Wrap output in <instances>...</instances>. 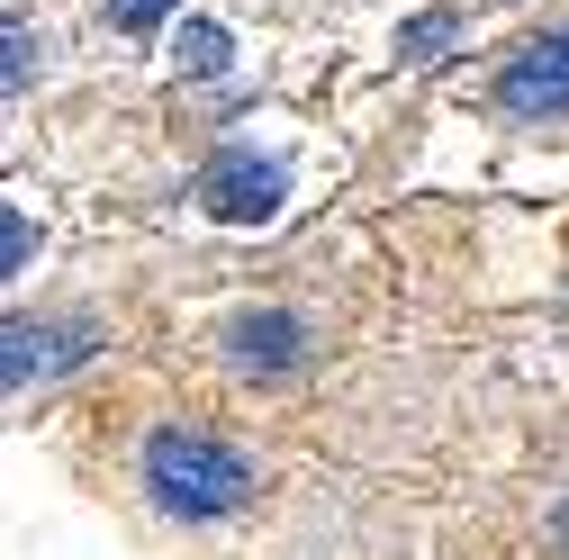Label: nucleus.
<instances>
[{
    "mask_svg": "<svg viewBox=\"0 0 569 560\" xmlns=\"http://www.w3.org/2000/svg\"><path fill=\"white\" fill-rule=\"evenodd\" d=\"M172 63H181L190 82H218L227 63H236V37H227L218 19H190V28H181V46H172Z\"/></svg>",
    "mask_w": 569,
    "mask_h": 560,
    "instance_id": "423d86ee",
    "label": "nucleus"
},
{
    "mask_svg": "<svg viewBox=\"0 0 569 560\" xmlns=\"http://www.w3.org/2000/svg\"><path fill=\"white\" fill-rule=\"evenodd\" d=\"M172 10H181V0H109V19H118L127 37H146V28H163Z\"/></svg>",
    "mask_w": 569,
    "mask_h": 560,
    "instance_id": "9d476101",
    "label": "nucleus"
},
{
    "mask_svg": "<svg viewBox=\"0 0 569 560\" xmlns=\"http://www.w3.org/2000/svg\"><path fill=\"white\" fill-rule=\"evenodd\" d=\"M190 199H199L218 227H271V218H280V199H290V172L262 163V154H244V146H227V154H208V163H199Z\"/></svg>",
    "mask_w": 569,
    "mask_h": 560,
    "instance_id": "20e7f679",
    "label": "nucleus"
},
{
    "mask_svg": "<svg viewBox=\"0 0 569 560\" xmlns=\"http://www.w3.org/2000/svg\"><path fill=\"white\" fill-rule=\"evenodd\" d=\"M208 353L236 389H290L308 362H317V317L299 308H236L218 334H208Z\"/></svg>",
    "mask_w": 569,
    "mask_h": 560,
    "instance_id": "7ed1b4c3",
    "label": "nucleus"
},
{
    "mask_svg": "<svg viewBox=\"0 0 569 560\" xmlns=\"http://www.w3.org/2000/svg\"><path fill=\"white\" fill-rule=\"evenodd\" d=\"M37 262V218H28V208H10V199H0V290H10V280Z\"/></svg>",
    "mask_w": 569,
    "mask_h": 560,
    "instance_id": "6e6552de",
    "label": "nucleus"
},
{
    "mask_svg": "<svg viewBox=\"0 0 569 560\" xmlns=\"http://www.w3.org/2000/svg\"><path fill=\"white\" fill-rule=\"evenodd\" d=\"M497 109H507L516 127H551L569 118V28L533 37L507 54V73H497Z\"/></svg>",
    "mask_w": 569,
    "mask_h": 560,
    "instance_id": "39448f33",
    "label": "nucleus"
},
{
    "mask_svg": "<svg viewBox=\"0 0 569 560\" xmlns=\"http://www.w3.org/2000/svg\"><path fill=\"white\" fill-rule=\"evenodd\" d=\"M100 498H118L127 524L163 542L172 560H253L271 533V507H280V470L253 434L218 426V416L154 407L118 434Z\"/></svg>",
    "mask_w": 569,
    "mask_h": 560,
    "instance_id": "f257e3e1",
    "label": "nucleus"
},
{
    "mask_svg": "<svg viewBox=\"0 0 569 560\" xmlns=\"http://www.w3.org/2000/svg\"><path fill=\"white\" fill-rule=\"evenodd\" d=\"M109 353V326L91 308H46V317H0V407L46 398L63 380H82Z\"/></svg>",
    "mask_w": 569,
    "mask_h": 560,
    "instance_id": "f03ea898",
    "label": "nucleus"
},
{
    "mask_svg": "<svg viewBox=\"0 0 569 560\" xmlns=\"http://www.w3.org/2000/svg\"><path fill=\"white\" fill-rule=\"evenodd\" d=\"M452 37H461V19H452V10H425V19H407V28H398V54H416V63H435V54L452 46Z\"/></svg>",
    "mask_w": 569,
    "mask_h": 560,
    "instance_id": "1a4fd4ad",
    "label": "nucleus"
},
{
    "mask_svg": "<svg viewBox=\"0 0 569 560\" xmlns=\"http://www.w3.org/2000/svg\"><path fill=\"white\" fill-rule=\"evenodd\" d=\"M37 63H46L37 28H10V19H0V100H19V91H37Z\"/></svg>",
    "mask_w": 569,
    "mask_h": 560,
    "instance_id": "0eeeda50",
    "label": "nucleus"
}]
</instances>
